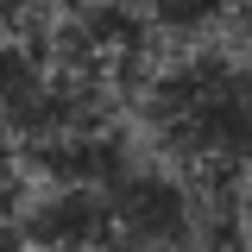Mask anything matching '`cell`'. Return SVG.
I'll list each match as a JSON object with an SVG mask.
<instances>
[{
  "label": "cell",
  "mask_w": 252,
  "mask_h": 252,
  "mask_svg": "<svg viewBox=\"0 0 252 252\" xmlns=\"http://www.w3.org/2000/svg\"><path fill=\"white\" fill-rule=\"evenodd\" d=\"M139 120L195 183L252 177V57L246 51H183L158 63L139 89Z\"/></svg>",
  "instance_id": "6da1fadb"
},
{
  "label": "cell",
  "mask_w": 252,
  "mask_h": 252,
  "mask_svg": "<svg viewBox=\"0 0 252 252\" xmlns=\"http://www.w3.org/2000/svg\"><path fill=\"white\" fill-rule=\"evenodd\" d=\"M13 240H19V252H107V240H114L107 189L44 183L38 195L19 202Z\"/></svg>",
  "instance_id": "7a4b0ae2"
},
{
  "label": "cell",
  "mask_w": 252,
  "mask_h": 252,
  "mask_svg": "<svg viewBox=\"0 0 252 252\" xmlns=\"http://www.w3.org/2000/svg\"><path fill=\"white\" fill-rule=\"evenodd\" d=\"M139 13H145V26L158 38H208L220 32L233 13H246V0H139Z\"/></svg>",
  "instance_id": "3957f363"
},
{
  "label": "cell",
  "mask_w": 252,
  "mask_h": 252,
  "mask_svg": "<svg viewBox=\"0 0 252 252\" xmlns=\"http://www.w3.org/2000/svg\"><path fill=\"white\" fill-rule=\"evenodd\" d=\"M32 13H38V0H0V38H26Z\"/></svg>",
  "instance_id": "277c9868"
},
{
  "label": "cell",
  "mask_w": 252,
  "mask_h": 252,
  "mask_svg": "<svg viewBox=\"0 0 252 252\" xmlns=\"http://www.w3.org/2000/svg\"><path fill=\"white\" fill-rule=\"evenodd\" d=\"M233 227H240V246L252 252V183L240 189V202H233Z\"/></svg>",
  "instance_id": "5b68a950"
},
{
  "label": "cell",
  "mask_w": 252,
  "mask_h": 252,
  "mask_svg": "<svg viewBox=\"0 0 252 252\" xmlns=\"http://www.w3.org/2000/svg\"><path fill=\"white\" fill-rule=\"evenodd\" d=\"M0 252H19V240H13V220L0 215Z\"/></svg>",
  "instance_id": "8992f818"
}]
</instances>
